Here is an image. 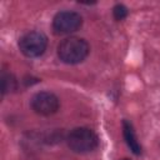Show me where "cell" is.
<instances>
[{"mask_svg":"<svg viewBox=\"0 0 160 160\" xmlns=\"http://www.w3.org/2000/svg\"><path fill=\"white\" fill-rule=\"evenodd\" d=\"M89 51H90L89 44L84 39L76 36L66 38L58 45L59 59L69 65H74L84 61L89 55Z\"/></svg>","mask_w":160,"mask_h":160,"instance_id":"obj_1","label":"cell"},{"mask_svg":"<svg viewBox=\"0 0 160 160\" xmlns=\"http://www.w3.org/2000/svg\"><path fill=\"white\" fill-rule=\"evenodd\" d=\"M66 142L74 152L86 154L98 148L99 138L89 128H75L68 134Z\"/></svg>","mask_w":160,"mask_h":160,"instance_id":"obj_2","label":"cell"},{"mask_svg":"<svg viewBox=\"0 0 160 160\" xmlns=\"http://www.w3.org/2000/svg\"><path fill=\"white\" fill-rule=\"evenodd\" d=\"M48 48V38L41 31H29L19 40L20 51L28 58L41 56Z\"/></svg>","mask_w":160,"mask_h":160,"instance_id":"obj_3","label":"cell"},{"mask_svg":"<svg viewBox=\"0 0 160 160\" xmlns=\"http://www.w3.org/2000/svg\"><path fill=\"white\" fill-rule=\"evenodd\" d=\"M82 25L80 14L70 10L59 11L52 19V30L56 35H68L78 31Z\"/></svg>","mask_w":160,"mask_h":160,"instance_id":"obj_4","label":"cell"},{"mask_svg":"<svg viewBox=\"0 0 160 160\" xmlns=\"http://www.w3.org/2000/svg\"><path fill=\"white\" fill-rule=\"evenodd\" d=\"M30 106L34 110V112H36L38 115L50 116L59 110L60 100L51 91H40L31 98Z\"/></svg>","mask_w":160,"mask_h":160,"instance_id":"obj_5","label":"cell"},{"mask_svg":"<svg viewBox=\"0 0 160 160\" xmlns=\"http://www.w3.org/2000/svg\"><path fill=\"white\" fill-rule=\"evenodd\" d=\"M122 135H124V139H125L128 146L130 148V150L135 155H140L141 154V145H140V142L138 140V136L135 134L132 124L129 122L128 120L122 121Z\"/></svg>","mask_w":160,"mask_h":160,"instance_id":"obj_6","label":"cell"},{"mask_svg":"<svg viewBox=\"0 0 160 160\" xmlns=\"http://www.w3.org/2000/svg\"><path fill=\"white\" fill-rule=\"evenodd\" d=\"M15 89H16V80H15V78L11 74L2 72V75H1V90H2V94L10 92V91H12Z\"/></svg>","mask_w":160,"mask_h":160,"instance_id":"obj_7","label":"cell"},{"mask_svg":"<svg viewBox=\"0 0 160 160\" xmlns=\"http://www.w3.org/2000/svg\"><path fill=\"white\" fill-rule=\"evenodd\" d=\"M128 14H129V10L122 4H118L112 9V15H114L115 20H124L128 16Z\"/></svg>","mask_w":160,"mask_h":160,"instance_id":"obj_8","label":"cell"},{"mask_svg":"<svg viewBox=\"0 0 160 160\" xmlns=\"http://www.w3.org/2000/svg\"><path fill=\"white\" fill-rule=\"evenodd\" d=\"M121 160H130V159H126V158H124V159H121Z\"/></svg>","mask_w":160,"mask_h":160,"instance_id":"obj_9","label":"cell"}]
</instances>
